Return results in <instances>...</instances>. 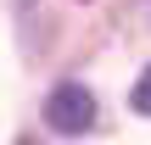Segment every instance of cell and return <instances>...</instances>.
I'll list each match as a JSON object with an SVG mask.
<instances>
[{
  "instance_id": "1",
  "label": "cell",
  "mask_w": 151,
  "mask_h": 145,
  "mask_svg": "<svg viewBox=\"0 0 151 145\" xmlns=\"http://www.w3.org/2000/svg\"><path fill=\"white\" fill-rule=\"evenodd\" d=\"M45 123L56 134H90L95 129V95L84 84H56L45 95Z\"/></svg>"
},
{
  "instance_id": "2",
  "label": "cell",
  "mask_w": 151,
  "mask_h": 145,
  "mask_svg": "<svg viewBox=\"0 0 151 145\" xmlns=\"http://www.w3.org/2000/svg\"><path fill=\"white\" fill-rule=\"evenodd\" d=\"M129 106H134L140 117H151V78H140V84H134V95H129Z\"/></svg>"
},
{
  "instance_id": "3",
  "label": "cell",
  "mask_w": 151,
  "mask_h": 145,
  "mask_svg": "<svg viewBox=\"0 0 151 145\" xmlns=\"http://www.w3.org/2000/svg\"><path fill=\"white\" fill-rule=\"evenodd\" d=\"M17 145H34V140H17Z\"/></svg>"
}]
</instances>
